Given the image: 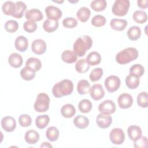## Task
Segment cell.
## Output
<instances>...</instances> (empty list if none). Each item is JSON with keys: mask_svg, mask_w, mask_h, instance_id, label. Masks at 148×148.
Wrapping results in <instances>:
<instances>
[{"mask_svg": "<svg viewBox=\"0 0 148 148\" xmlns=\"http://www.w3.org/2000/svg\"><path fill=\"white\" fill-rule=\"evenodd\" d=\"M73 90V84L72 82L69 79H64L54 85L52 92L54 97L59 98L71 94Z\"/></svg>", "mask_w": 148, "mask_h": 148, "instance_id": "cell-1", "label": "cell"}, {"mask_svg": "<svg viewBox=\"0 0 148 148\" xmlns=\"http://www.w3.org/2000/svg\"><path fill=\"white\" fill-rule=\"evenodd\" d=\"M92 40L88 35H83L79 37L75 42L73 49L74 52L79 57L85 55L87 50H89L92 45Z\"/></svg>", "mask_w": 148, "mask_h": 148, "instance_id": "cell-2", "label": "cell"}, {"mask_svg": "<svg viewBox=\"0 0 148 148\" xmlns=\"http://www.w3.org/2000/svg\"><path fill=\"white\" fill-rule=\"evenodd\" d=\"M138 57V50L134 47H127L119 52L116 56V62L121 65L131 62Z\"/></svg>", "mask_w": 148, "mask_h": 148, "instance_id": "cell-3", "label": "cell"}, {"mask_svg": "<svg viewBox=\"0 0 148 148\" xmlns=\"http://www.w3.org/2000/svg\"><path fill=\"white\" fill-rule=\"evenodd\" d=\"M50 98L47 94L41 92L37 95L36 99L34 103L35 110L39 113L45 112L49 108Z\"/></svg>", "mask_w": 148, "mask_h": 148, "instance_id": "cell-4", "label": "cell"}, {"mask_svg": "<svg viewBox=\"0 0 148 148\" xmlns=\"http://www.w3.org/2000/svg\"><path fill=\"white\" fill-rule=\"evenodd\" d=\"M130 6L128 0H116L112 6V13L117 16H124L127 14Z\"/></svg>", "mask_w": 148, "mask_h": 148, "instance_id": "cell-5", "label": "cell"}, {"mask_svg": "<svg viewBox=\"0 0 148 148\" xmlns=\"http://www.w3.org/2000/svg\"><path fill=\"white\" fill-rule=\"evenodd\" d=\"M104 84L107 91L109 92H113L119 88L121 81L118 76L111 75L106 78Z\"/></svg>", "mask_w": 148, "mask_h": 148, "instance_id": "cell-6", "label": "cell"}, {"mask_svg": "<svg viewBox=\"0 0 148 148\" xmlns=\"http://www.w3.org/2000/svg\"><path fill=\"white\" fill-rule=\"evenodd\" d=\"M109 138L110 142L114 145H121L125 139V134L122 129L113 128L110 132Z\"/></svg>", "mask_w": 148, "mask_h": 148, "instance_id": "cell-7", "label": "cell"}, {"mask_svg": "<svg viewBox=\"0 0 148 148\" xmlns=\"http://www.w3.org/2000/svg\"><path fill=\"white\" fill-rule=\"evenodd\" d=\"M116 110L115 103L112 100L108 99L103 101L98 105V110L102 114L109 115L114 113Z\"/></svg>", "mask_w": 148, "mask_h": 148, "instance_id": "cell-8", "label": "cell"}, {"mask_svg": "<svg viewBox=\"0 0 148 148\" xmlns=\"http://www.w3.org/2000/svg\"><path fill=\"white\" fill-rule=\"evenodd\" d=\"M45 13L48 19L58 21L62 16L61 10L57 7L50 5L45 8Z\"/></svg>", "mask_w": 148, "mask_h": 148, "instance_id": "cell-9", "label": "cell"}, {"mask_svg": "<svg viewBox=\"0 0 148 148\" xmlns=\"http://www.w3.org/2000/svg\"><path fill=\"white\" fill-rule=\"evenodd\" d=\"M46 43L43 39H37L34 40L32 43V51L36 54L41 55L43 54L46 51Z\"/></svg>", "mask_w": 148, "mask_h": 148, "instance_id": "cell-10", "label": "cell"}, {"mask_svg": "<svg viewBox=\"0 0 148 148\" xmlns=\"http://www.w3.org/2000/svg\"><path fill=\"white\" fill-rule=\"evenodd\" d=\"M119 106L121 109H128L133 103L132 96L127 93H123L119 95L117 99Z\"/></svg>", "mask_w": 148, "mask_h": 148, "instance_id": "cell-11", "label": "cell"}, {"mask_svg": "<svg viewBox=\"0 0 148 148\" xmlns=\"http://www.w3.org/2000/svg\"><path fill=\"white\" fill-rule=\"evenodd\" d=\"M91 97L95 101H98L102 99L105 95V91L100 84H94L90 90Z\"/></svg>", "mask_w": 148, "mask_h": 148, "instance_id": "cell-12", "label": "cell"}, {"mask_svg": "<svg viewBox=\"0 0 148 148\" xmlns=\"http://www.w3.org/2000/svg\"><path fill=\"white\" fill-rule=\"evenodd\" d=\"M1 126L6 132H12L16 127L15 119L12 116H5L1 120Z\"/></svg>", "mask_w": 148, "mask_h": 148, "instance_id": "cell-13", "label": "cell"}, {"mask_svg": "<svg viewBox=\"0 0 148 148\" xmlns=\"http://www.w3.org/2000/svg\"><path fill=\"white\" fill-rule=\"evenodd\" d=\"M96 123L101 128H108L112 123V117L109 114H99L96 118Z\"/></svg>", "mask_w": 148, "mask_h": 148, "instance_id": "cell-14", "label": "cell"}, {"mask_svg": "<svg viewBox=\"0 0 148 148\" xmlns=\"http://www.w3.org/2000/svg\"><path fill=\"white\" fill-rule=\"evenodd\" d=\"M25 17L27 20L34 22L40 21L43 18V16L41 11L35 8L26 11Z\"/></svg>", "mask_w": 148, "mask_h": 148, "instance_id": "cell-15", "label": "cell"}, {"mask_svg": "<svg viewBox=\"0 0 148 148\" xmlns=\"http://www.w3.org/2000/svg\"><path fill=\"white\" fill-rule=\"evenodd\" d=\"M127 133L130 139L135 142L141 137L142 132L139 126L131 125L127 129Z\"/></svg>", "mask_w": 148, "mask_h": 148, "instance_id": "cell-16", "label": "cell"}, {"mask_svg": "<svg viewBox=\"0 0 148 148\" xmlns=\"http://www.w3.org/2000/svg\"><path fill=\"white\" fill-rule=\"evenodd\" d=\"M127 24V21L125 19L113 18L110 22V26L114 30L121 31L126 28Z\"/></svg>", "mask_w": 148, "mask_h": 148, "instance_id": "cell-17", "label": "cell"}, {"mask_svg": "<svg viewBox=\"0 0 148 148\" xmlns=\"http://www.w3.org/2000/svg\"><path fill=\"white\" fill-rule=\"evenodd\" d=\"M23 62V60L22 56L16 53L11 54L8 58V62L9 65L14 68H20Z\"/></svg>", "mask_w": 148, "mask_h": 148, "instance_id": "cell-18", "label": "cell"}, {"mask_svg": "<svg viewBox=\"0 0 148 148\" xmlns=\"http://www.w3.org/2000/svg\"><path fill=\"white\" fill-rule=\"evenodd\" d=\"M14 46L16 49L21 52L25 51L28 47V42L27 39L22 35L18 36L15 40Z\"/></svg>", "mask_w": 148, "mask_h": 148, "instance_id": "cell-19", "label": "cell"}, {"mask_svg": "<svg viewBox=\"0 0 148 148\" xmlns=\"http://www.w3.org/2000/svg\"><path fill=\"white\" fill-rule=\"evenodd\" d=\"M24 139L27 143L34 145L37 143L39 140V134L35 130H29L25 132Z\"/></svg>", "mask_w": 148, "mask_h": 148, "instance_id": "cell-20", "label": "cell"}, {"mask_svg": "<svg viewBox=\"0 0 148 148\" xmlns=\"http://www.w3.org/2000/svg\"><path fill=\"white\" fill-rule=\"evenodd\" d=\"M62 60L68 64H72L76 61L77 56L74 51L70 50H66L64 51L61 54Z\"/></svg>", "mask_w": 148, "mask_h": 148, "instance_id": "cell-21", "label": "cell"}, {"mask_svg": "<svg viewBox=\"0 0 148 148\" xmlns=\"http://www.w3.org/2000/svg\"><path fill=\"white\" fill-rule=\"evenodd\" d=\"M61 113L64 117L71 118L76 113V109L71 103H67L62 106L61 109Z\"/></svg>", "mask_w": 148, "mask_h": 148, "instance_id": "cell-22", "label": "cell"}, {"mask_svg": "<svg viewBox=\"0 0 148 148\" xmlns=\"http://www.w3.org/2000/svg\"><path fill=\"white\" fill-rule=\"evenodd\" d=\"M74 125L79 129H84L88 127L89 124L88 119L83 115H79L75 117L73 121Z\"/></svg>", "mask_w": 148, "mask_h": 148, "instance_id": "cell-23", "label": "cell"}, {"mask_svg": "<svg viewBox=\"0 0 148 148\" xmlns=\"http://www.w3.org/2000/svg\"><path fill=\"white\" fill-rule=\"evenodd\" d=\"M91 16V11L87 7H81L76 13L77 18L83 23L86 22Z\"/></svg>", "mask_w": 148, "mask_h": 148, "instance_id": "cell-24", "label": "cell"}, {"mask_svg": "<svg viewBox=\"0 0 148 148\" xmlns=\"http://www.w3.org/2000/svg\"><path fill=\"white\" fill-rule=\"evenodd\" d=\"M139 77L130 74L125 78V83L127 86L130 89H135L139 84Z\"/></svg>", "mask_w": 148, "mask_h": 148, "instance_id": "cell-25", "label": "cell"}, {"mask_svg": "<svg viewBox=\"0 0 148 148\" xmlns=\"http://www.w3.org/2000/svg\"><path fill=\"white\" fill-rule=\"evenodd\" d=\"M90 88V84L87 80L82 79L77 83V91L80 95H84L89 92Z\"/></svg>", "mask_w": 148, "mask_h": 148, "instance_id": "cell-26", "label": "cell"}, {"mask_svg": "<svg viewBox=\"0 0 148 148\" xmlns=\"http://www.w3.org/2000/svg\"><path fill=\"white\" fill-rule=\"evenodd\" d=\"M86 61L90 65L95 66L98 65L101 62V57L99 53L97 51H92L88 54Z\"/></svg>", "mask_w": 148, "mask_h": 148, "instance_id": "cell-27", "label": "cell"}, {"mask_svg": "<svg viewBox=\"0 0 148 148\" xmlns=\"http://www.w3.org/2000/svg\"><path fill=\"white\" fill-rule=\"evenodd\" d=\"M2 10L5 14L13 17L16 12V3L12 1H6L3 3Z\"/></svg>", "mask_w": 148, "mask_h": 148, "instance_id": "cell-28", "label": "cell"}, {"mask_svg": "<svg viewBox=\"0 0 148 148\" xmlns=\"http://www.w3.org/2000/svg\"><path fill=\"white\" fill-rule=\"evenodd\" d=\"M58 27V21L55 20H51L50 19L46 20L43 24V28L44 30L48 32L51 33L56 30Z\"/></svg>", "mask_w": 148, "mask_h": 148, "instance_id": "cell-29", "label": "cell"}, {"mask_svg": "<svg viewBox=\"0 0 148 148\" xmlns=\"http://www.w3.org/2000/svg\"><path fill=\"white\" fill-rule=\"evenodd\" d=\"M20 76L25 80L29 81L35 76V71L28 66H25L20 71Z\"/></svg>", "mask_w": 148, "mask_h": 148, "instance_id": "cell-30", "label": "cell"}, {"mask_svg": "<svg viewBox=\"0 0 148 148\" xmlns=\"http://www.w3.org/2000/svg\"><path fill=\"white\" fill-rule=\"evenodd\" d=\"M25 66H28L36 72L40 69L42 67V62L40 60L37 58L30 57L27 60Z\"/></svg>", "mask_w": 148, "mask_h": 148, "instance_id": "cell-31", "label": "cell"}, {"mask_svg": "<svg viewBox=\"0 0 148 148\" xmlns=\"http://www.w3.org/2000/svg\"><path fill=\"white\" fill-rule=\"evenodd\" d=\"M127 36L131 40H138L141 35V29L138 26H132L127 31Z\"/></svg>", "mask_w": 148, "mask_h": 148, "instance_id": "cell-32", "label": "cell"}, {"mask_svg": "<svg viewBox=\"0 0 148 148\" xmlns=\"http://www.w3.org/2000/svg\"><path fill=\"white\" fill-rule=\"evenodd\" d=\"M46 136L47 139L51 141H56L59 136V130L56 127H49L46 132Z\"/></svg>", "mask_w": 148, "mask_h": 148, "instance_id": "cell-33", "label": "cell"}, {"mask_svg": "<svg viewBox=\"0 0 148 148\" xmlns=\"http://www.w3.org/2000/svg\"><path fill=\"white\" fill-rule=\"evenodd\" d=\"M50 121V117L47 114L38 116L35 119L36 126L39 129L45 128Z\"/></svg>", "mask_w": 148, "mask_h": 148, "instance_id": "cell-34", "label": "cell"}, {"mask_svg": "<svg viewBox=\"0 0 148 148\" xmlns=\"http://www.w3.org/2000/svg\"><path fill=\"white\" fill-rule=\"evenodd\" d=\"M90 67V65L88 64L86 59L79 60L75 65L76 71L80 73H84L87 72Z\"/></svg>", "mask_w": 148, "mask_h": 148, "instance_id": "cell-35", "label": "cell"}, {"mask_svg": "<svg viewBox=\"0 0 148 148\" xmlns=\"http://www.w3.org/2000/svg\"><path fill=\"white\" fill-rule=\"evenodd\" d=\"M134 20L138 24L145 23L147 20V13L143 10H136L132 16Z\"/></svg>", "mask_w": 148, "mask_h": 148, "instance_id": "cell-36", "label": "cell"}, {"mask_svg": "<svg viewBox=\"0 0 148 148\" xmlns=\"http://www.w3.org/2000/svg\"><path fill=\"white\" fill-rule=\"evenodd\" d=\"M16 12L13 15V17L20 18L23 17L24 12L27 9L25 3L22 1H17L16 3Z\"/></svg>", "mask_w": 148, "mask_h": 148, "instance_id": "cell-37", "label": "cell"}, {"mask_svg": "<svg viewBox=\"0 0 148 148\" xmlns=\"http://www.w3.org/2000/svg\"><path fill=\"white\" fill-rule=\"evenodd\" d=\"M78 108L80 112L83 113H88L92 109V103L91 101L87 99L81 100L78 104Z\"/></svg>", "mask_w": 148, "mask_h": 148, "instance_id": "cell-38", "label": "cell"}, {"mask_svg": "<svg viewBox=\"0 0 148 148\" xmlns=\"http://www.w3.org/2000/svg\"><path fill=\"white\" fill-rule=\"evenodd\" d=\"M90 6L94 11L101 12L106 8L107 2L105 0H95L91 2Z\"/></svg>", "mask_w": 148, "mask_h": 148, "instance_id": "cell-39", "label": "cell"}, {"mask_svg": "<svg viewBox=\"0 0 148 148\" xmlns=\"http://www.w3.org/2000/svg\"><path fill=\"white\" fill-rule=\"evenodd\" d=\"M137 103L143 108H146L148 106V94L146 92H140L137 96Z\"/></svg>", "mask_w": 148, "mask_h": 148, "instance_id": "cell-40", "label": "cell"}, {"mask_svg": "<svg viewBox=\"0 0 148 148\" xmlns=\"http://www.w3.org/2000/svg\"><path fill=\"white\" fill-rule=\"evenodd\" d=\"M106 22V18L101 14L95 15L91 19V24L96 27H100L104 25Z\"/></svg>", "mask_w": 148, "mask_h": 148, "instance_id": "cell-41", "label": "cell"}, {"mask_svg": "<svg viewBox=\"0 0 148 148\" xmlns=\"http://www.w3.org/2000/svg\"><path fill=\"white\" fill-rule=\"evenodd\" d=\"M130 72L131 74H133L140 77L144 74L145 68L142 65L136 64L131 66L130 69Z\"/></svg>", "mask_w": 148, "mask_h": 148, "instance_id": "cell-42", "label": "cell"}, {"mask_svg": "<svg viewBox=\"0 0 148 148\" xmlns=\"http://www.w3.org/2000/svg\"><path fill=\"white\" fill-rule=\"evenodd\" d=\"M4 27L7 32L10 33H13L18 29V24L15 20H9L5 23Z\"/></svg>", "mask_w": 148, "mask_h": 148, "instance_id": "cell-43", "label": "cell"}, {"mask_svg": "<svg viewBox=\"0 0 148 148\" xmlns=\"http://www.w3.org/2000/svg\"><path fill=\"white\" fill-rule=\"evenodd\" d=\"M103 69L101 68H96L90 73L89 77L91 81L94 82L99 80L103 75Z\"/></svg>", "mask_w": 148, "mask_h": 148, "instance_id": "cell-44", "label": "cell"}, {"mask_svg": "<svg viewBox=\"0 0 148 148\" xmlns=\"http://www.w3.org/2000/svg\"><path fill=\"white\" fill-rule=\"evenodd\" d=\"M18 123L21 127H27L31 124L32 119L28 114H23L20 116L18 118Z\"/></svg>", "mask_w": 148, "mask_h": 148, "instance_id": "cell-45", "label": "cell"}, {"mask_svg": "<svg viewBox=\"0 0 148 148\" xmlns=\"http://www.w3.org/2000/svg\"><path fill=\"white\" fill-rule=\"evenodd\" d=\"M62 25L65 28H73L77 25V20L73 17H66L62 21Z\"/></svg>", "mask_w": 148, "mask_h": 148, "instance_id": "cell-46", "label": "cell"}, {"mask_svg": "<svg viewBox=\"0 0 148 148\" xmlns=\"http://www.w3.org/2000/svg\"><path fill=\"white\" fill-rule=\"evenodd\" d=\"M24 29L28 32V33H32L35 32L37 29V24L35 22L32 21H27L24 23L23 25Z\"/></svg>", "mask_w": 148, "mask_h": 148, "instance_id": "cell-47", "label": "cell"}, {"mask_svg": "<svg viewBox=\"0 0 148 148\" xmlns=\"http://www.w3.org/2000/svg\"><path fill=\"white\" fill-rule=\"evenodd\" d=\"M134 146L136 148H146L148 146V141L146 136H141L139 139L134 142Z\"/></svg>", "mask_w": 148, "mask_h": 148, "instance_id": "cell-48", "label": "cell"}, {"mask_svg": "<svg viewBox=\"0 0 148 148\" xmlns=\"http://www.w3.org/2000/svg\"><path fill=\"white\" fill-rule=\"evenodd\" d=\"M138 6L142 9H146L148 6V1L147 0H142L137 1Z\"/></svg>", "mask_w": 148, "mask_h": 148, "instance_id": "cell-49", "label": "cell"}, {"mask_svg": "<svg viewBox=\"0 0 148 148\" xmlns=\"http://www.w3.org/2000/svg\"><path fill=\"white\" fill-rule=\"evenodd\" d=\"M40 147H53L52 145H50L49 142H43L40 145Z\"/></svg>", "mask_w": 148, "mask_h": 148, "instance_id": "cell-50", "label": "cell"}]
</instances>
